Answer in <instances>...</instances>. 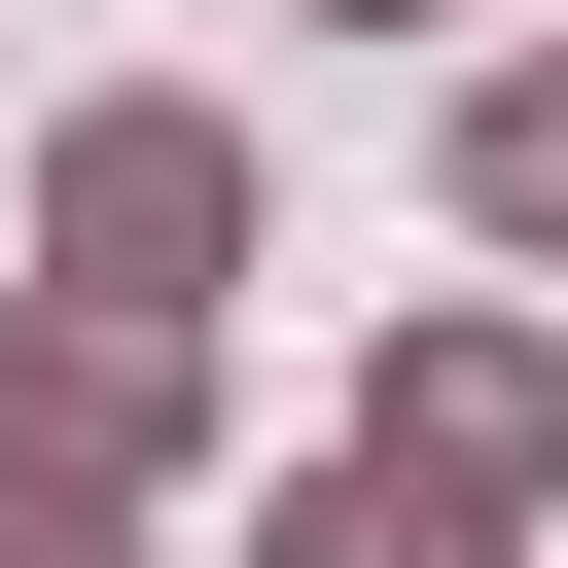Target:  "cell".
<instances>
[{
	"mask_svg": "<svg viewBox=\"0 0 568 568\" xmlns=\"http://www.w3.org/2000/svg\"><path fill=\"white\" fill-rule=\"evenodd\" d=\"M36 284H106V320H178V284H248V106H71L36 142Z\"/></svg>",
	"mask_w": 568,
	"mask_h": 568,
	"instance_id": "6da1fadb",
	"label": "cell"
},
{
	"mask_svg": "<svg viewBox=\"0 0 568 568\" xmlns=\"http://www.w3.org/2000/svg\"><path fill=\"white\" fill-rule=\"evenodd\" d=\"M178 426H213V355H178V320H106V284H36V355H0V462H71V497H142Z\"/></svg>",
	"mask_w": 568,
	"mask_h": 568,
	"instance_id": "7a4b0ae2",
	"label": "cell"
},
{
	"mask_svg": "<svg viewBox=\"0 0 568 568\" xmlns=\"http://www.w3.org/2000/svg\"><path fill=\"white\" fill-rule=\"evenodd\" d=\"M355 462H426V497H462V532H497V497H568V355H532V320H426V355H390V426H355Z\"/></svg>",
	"mask_w": 568,
	"mask_h": 568,
	"instance_id": "3957f363",
	"label": "cell"
},
{
	"mask_svg": "<svg viewBox=\"0 0 568 568\" xmlns=\"http://www.w3.org/2000/svg\"><path fill=\"white\" fill-rule=\"evenodd\" d=\"M462 248H568V71H462Z\"/></svg>",
	"mask_w": 568,
	"mask_h": 568,
	"instance_id": "277c9868",
	"label": "cell"
},
{
	"mask_svg": "<svg viewBox=\"0 0 568 568\" xmlns=\"http://www.w3.org/2000/svg\"><path fill=\"white\" fill-rule=\"evenodd\" d=\"M284 568H497V532H462L426 462H320V497H284Z\"/></svg>",
	"mask_w": 568,
	"mask_h": 568,
	"instance_id": "5b68a950",
	"label": "cell"
},
{
	"mask_svg": "<svg viewBox=\"0 0 568 568\" xmlns=\"http://www.w3.org/2000/svg\"><path fill=\"white\" fill-rule=\"evenodd\" d=\"M0 568H142V497H71V462H0Z\"/></svg>",
	"mask_w": 568,
	"mask_h": 568,
	"instance_id": "8992f818",
	"label": "cell"
},
{
	"mask_svg": "<svg viewBox=\"0 0 568 568\" xmlns=\"http://www.w3.org/2000/svg\"><path fill=\"white\" fill-rule=\"evenodd\" d=\"M320 36H426V0H320Z\"/></svg>",
	"mask_w": 568,
	"mask_h": 568,
	"instance_id": "52a82bcc",
	"label": "cell"
}]
</instances>
